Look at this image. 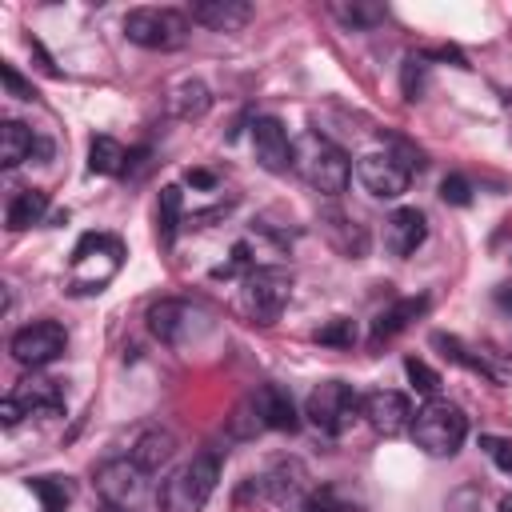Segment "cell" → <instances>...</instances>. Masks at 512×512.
I'll use <instances>...</instances> for the list:
<instances>
[{
    "instance_id": "obj_1",
    "label": "cell",
    "mask_w": 512,
    "mask_h": 512,
    "mask_svg": "<svg viewBox=\"0 0 512 512\" xmlns=\"http://www.w3.org/2000/svg\"><path fill=\"white\" fill-rule=\"evenodd\" d=\"M292 168L300 172V180H304L312 192H320V196H328V200H336V196L348 188V176H352L348 156H344L328 136H320V132H304V136L296 140Z\"/></svg>"
},
{
    "instance_id": "obj_2",
    "label": "cell",
    "mask_w": 512,
    "mask_h": 512,
    "mask_svg": "<svg viewBox=\"0 0 512 512\" xmlns=\"http://www.w3.org/2000/svg\"><path fill=\"white\" fill-rule=\"evenodd\" d=\"M220 480V452H196L188 464H180L156 492L160 512H204L208 496Z\"/></svg>"
},
{
    "instance_id": "obj_3",
    "label": "cell",
    "mask_w": 512,
    "mask_h": 512,
    "mask_svg": "<svg viewBox=\"0 0 512 512\" xmlns=\"http://www.w3.org/2000/svg\"><path fill=\"white\" fill-rule=\"evenodd\" d=\"M412 440H416V448H424L428 456H456L460 452V444H464V436H468V416L456 408V404H448V400H428L416 416H412Z\"/></svg>"
},
{
    "instance_id": "obj_4",
    "label": "cell",
    "mask_w": 512,
    "mask_h": 512,
    "mask_svg": "<svg viewBox=\"0 0 512 512\" xmlns=\"http://www.w3.org/2000/svg\"><path fill=\"white\" fill-rule=\"evenodd\" d=\"M124 264V244L108 232H88L72 248V292H100Z\"/></svg>"
},
{
    "instance_id": "obj_5",
    "label": "cell",
    "mask_w": 512,
    "mask_h": 512,
    "mask_svg": "<svg viewBox=\"0 0 512 512\" xmlns=\"http://www.w3.org/2000/svg\"><path fill=\"white\" fill-rule=\"evenodd\" d=\"M292 300V272L280 264H260L240 284V308L256 324H276Z\"/></svg>"
},
{
    "instance_id": "obj_6",
    "label": "cell",
    "mask_w": 512,
    "mask_h": 512,
    "mask_svg": "<svg viewBox=\"0 0 512 512\" xmlns=\"http://www.w3.org/2000/svg\"><path fill=\"white\" fill-rule=\"evenodd\" d=\"M360 404H364V396H356L352 384H344V380H320L308 392V400H304V416H308V424L316 432L340 436L360 416Z\"/></svg>"
},
{
    "instance_id": "obj_7",
    "label": "cell",
    "mask_w": 512,
    "mask_h": 512,
    "mask_svg": "<svg viewBox=\"0 0 512 512\" xmlns=\"http://www.w3.org/2000/svg\"><path fill=\"white\" fill-rule=\"evenodd\" d=\"M124 36L152 52H176L188 40V16L176 8H132L124 16Z\"/></svg>"
},
{
    "instance_id": "obj_8",
    "label": "cell",
    "mask_w": 512,
    "mask_h": 512,
    "mask_svg": "<svg viewBox=\"0 0 512 512\" xmlns=\"http://www.w3.org/2000/svg\"><path fill=\"white\" fill-rule=\"evenodd\" d=\"M100 500L108 504V512H136L148 500V472L124 456V460H104L92 476Z\"/></svg>"
},
{
    "instance_id": "obj_9",
    "label": "cell",
    "mask_w": 512,
    "mask_h": 512,
    "mask_svg": "<svg viewBox=\"0 0 512 512\" xmlns=\"http://www.w3.org/2000/svg\"><path fill=\"white\" fill-rule=\"evenodd\" d=\"M68 348V332L60 320H32L12 336V356L24 368H44Z\"/></svg>"
},
{
    "instance_id": "obj_10",
    "label": "cell",
    "mask_w": 512,
    "mask_h": 512,
    "mask_svg": "<svg viewBox=\"0 0 512 512\" xmlns=\"http://www.w3.org/2000/svg\"><path fill=\"white\" fill-rule=\"evenodd\" d=\"M356 176H360V184H364V192H372L376 200H396V196H404L408 192V180H412V172L384 148V152H364L360 160H356Z\"/></svg>"
},
{
    "instance_id": "obj_11",
    "label": "cell",
    "mask_w": 512,
    "mask_h": 512,
    "mask_svg": "<svg viewBox=\"0 0 512 512\" xmlns=\"http://www.w3.org/2000/svg\"><path fill=\"white\" fill-rule=\"evenodd\" d=\"M148 328L164 344H184L188 336H196L200 328H208V316L196 304H188V300H156L148 308Z\"/></svg>"
},
{
    "instance_id": "obj_12",
    "label": "cell",
    "mask_w": 512,
    "mask_h": 512,
    "mask_svg": "<svg viewBox=\"0 0 512 512\" xmlns=\"http://www.w3.org/2000/svg\"><path fill=\"white\" fill-rule=\"evenodd\" d=\"M252 152H256V160H260L264 172L284 176V172L292 168L296 144L288 140V128H284L276 116H256V120H252Z\"/></svg>"
},
{
    "instance_id": "obj_13",
    "label": "cell",
    "mask_w": 512,
    "mask_h": 512,
    "mask_svg": "<svg viewBox=\"0 0 512 512\" xmlns=\"http://www.w3.org/2000/svg\"><path fill=\"white\" fill-rule=\"evenodd\" d=\"M360 416L372 424V432H380V436H400V432H408L412 428V404H408V396L404 392H392V388H376V392H368L364 396V404H360Z\"/></svg>"
},
{
    "instance_id": "obj_14",
    "label": "cell",
    "mask_w": 512,
    "mask_h": 512,
    "mask_svg": "<svg viewBox=\"0 0 512 512\" xmlns=\"http://www.w3.org/2000/svg\"><path fill=\"white\" fill-rule=\"evenodd\" d=\"M428 240V220L420 208H396L388 220H384V248L400 260H408L420 244Z\"/></svg>"
},
{
    "instance_id": "obj_15",
    "label": "cell",
    "mask_w": 512,
    "mask_h": 512,
    "mask_svg": "<svg viewBox=\"0 0 512 512\" xmlns=\"http://www.w3.org/2000/svg\"><path fill=\"white\" fill-rule=\"evenodd\" d=\"M252 404H256V416L264 428H276V432H296L300 428V416H296V404H292V392L284 384H260L256 392H248Z\"/></svg>"
},
{
    "instance_id": "obj_16",
    "label": "cell",
    "mask_w": 512,
    "mask_h": 512,
    "mask_svg": "<svg viewBox=\"0 0 512 512\" xmlns=\"http://www.w3.org/2000/svg\"><path fill=\"white\" fill-rule=\"evenodd\" d=\"M8 396L20 404L24 416H52L64 408V388L52 376H24Z\"/></svg>"
},
{
    "instance_id": "obj_17",
    "label": "cell",
    "mask_w": 512,
    "mask_h": 512,
    "mask_svg": "<svg viewBox=\"0 0 512 512\" xmlns=\"http://www.w3.org/2000/svg\"><path fill=\"white\" fill-rule=\"evenodd\" d=\"M32 156H52V144L40 140L28 124L4 120V124H0V164H4V168H16V164H24V160H32Z\"/></svg>"
},
{
    "instance_id": "obj_18",
    "label": "cell",
    "mask_w": 512,
    "mask_h": 512,
    "mask_svg": "<svg viewBox=\"0 0 512 512\" xmlns=\"http://www.w3.org/2000/svg\"><path fill=\"white\" fill-rule=\"evenodd\" d=\"M320 228H324L328 244H332L340 256L360 260V256L368 252V232H364V224H356L348 212H340V208H324V212H320Z\"/></svg>"
},
{
    "instance_id": "obj_19",
    "label": "cell",
    "mask_w": 512,
    "mask_h": 512,
    "mask_svg": "<svg viewBox=\"0 0 512 512\" xmlns=\"http://www.w3.org/2000/svg\"><path fill=\"white\" fill-rule=\"evenodd\" d=\"M428 312V296H400V300H392L376 320H372V336H368V344L372 348H380V344H388L392 336H400L412 320H420Z\"/></svg>"
},
{
    "instance_id": "obj_20",
    "label": "cell",
    "mask_w": 512,
    "mask_h": 512,
    "mask_svg": "<svg viewBox=\"0 0 512 512\" xmlns=\"http://www.w3.org/2000/svg\"><path fill=\"white\" fill-rule=\"evenodd\" d=\"M188 16L204 28H212V32H236L252 20V4H244V0H200V4L188 8Z\"/></svg>"
},
{
    "instance_id": "obj_21",
    "label": "cell",
    "mask_w": 512,
    "mask_h": 512,
    "mask_svg": "<svg viewBox=\"0 0 512 512\" xmlns=\"http://www.w3.org/2000/svg\"><path fill=\"white\" fill-rule=\"evenodd\" d=\"M260 488L268 492V500H276V504H292V500L304 496V488H308V472H304L300 460H280L268 476H260Z\"/></svg>"
},
{
    "instance_id": "obj_22",
    "label": "cell",
    "mask_w": 512,
    "mask_h": 512,
    "mask_svg": "<svg viewBox=\"0 0 512 512\" xmlns=\"http://www.w3.org/2000/svg\"><path fill=\"white\" fill-rule=\"evenodd\" d=\"M148 476L152 472H160L172 456H176V436L168 432V428H148V432H140L136 436V444H132V452H128Z\"/></svg>"
},
{
    "instance_id": "obj_23",
    "label": "cell",
    "mask_w": 512,
    "mask_h": 512,
    "mask_svg": "<svg viewBox=\"0 0 512 512\" xmlns=\"http://www.w3.org/2000/svg\"><path fill=\"white\" fill-rule=\"evenodd\" d=\"M208 104H212V92H208L200 80H180V84H172L168 96H164V108H168L176 120H200V116L208 112Z\"/></svg>"
},
{
    "instance_id": "obj_24",
    "label": "cell",
    "mask_w": 512,
    "mask_h": 512,
    "mask_svg": "<svg viewBox=\"0 0 512 512\" xmlns=\"http://www.w3.org/2000/svg\"><path fill=\"white\" fill-rule=\"evenodd\" d=\"M132 164V152L112 136H92L88 144V172L96 176H124Z\"/></svg>"
},
{
    "instance_id": "obj_25",
    "label": "cell",
    "mask_w": 512,
    "mask_h": 512,
    "mask_svg": "<svg viewBox=\"0 0 512 512\" xmlns=\"http://www.w3.org/2000/svg\"><path fill=\"white\" fill-rule=\"evenodd\" d=\"M44 212H48V192H44V188H20V192L8 200L4 220H8V228H12V232H24V228L40 224V220H44Z\"/></svg>"
},
{
    "instance_id": "obj_26",
    "label": "cell",
    "mask_w": 512,
    "mask_h": 512,
    "mask_svg": "<svg viewBox=\"0 0 512 512\" xmlns=\"http://www.w3.org/2000/svg\"><path fill=\"white\" fill-rule=\"evenodd\" d=\"M180 208H184L180 188H176V184L160 188V204H156V236H160V244H164V248L176 240V228H180Z\"/></svg>"
},
{
    "instance_id": "obj_27",
    "label": "cell",
    "mask_w": 512,
    "mask_h": 512,
    "mask_svg": "<svg viewBox=\"0 0 512 512\" xmlns=\"http://www.w3.org/2000/svg\"><path fill=\"white\" fill-rule=\"evenodd\" d=\"M28 488L40 496V508L44 512H64L72 504V496H76V488H72L68 476H36V480H28Z\"/></svg>"
},
{
    "instance_id": "obj_28",
    "label": "cell",
    "mask_w": 512,
    "mask_h": 512,
    "mask_svg": "<svg viewBox=\"0 0 512 512\" xmlns=\"http://www.w3.org/2000/svg\"><path fill=\"white\" fill-rule=\"evenodd\" d=\"M332 16L340 20V24H348V28H376L384 16H388V8L384 4H368V0H352V4H332Z\"/></svg>"
},
{
    "instance_id": "obj_29",
    "label": "cell",
    "mask_w": 512,
    "mask_h": 512,
    "mask_svg": "<svg viewBox=\"0 0 512 512\" xmlns=\"http://www.w3.org/2000/svg\"><path fill=\"white\" fill-rule=\"evenodd\" d=\"M312 340L324 344V348H352V344H356V328H352L348 316H332L328 324H320V328L312 332Z\"/></svg>"
},
{
    "instance_id": "obj_30",
    "label": "cell",
    "mask_w": 512,
    "mask_h": 512,
    "mask_svg": "<svg viewBox=\"0 0 512 512\" xmlns=\"http://www.w3.org/2000/svg\"><path fill=\"white\" fill-rule=\"evenodd\" d=\"M404 372H408V380H412L416 392H424L428 400H436V392H440V372H432L420 356H408V360H404Z\"/></svg>"
},
{
    "instance_id": "obj_31",
    "label": "cell",
    "mask_w": 512,
    "mask_h": 512,
    "mask_svg": "<svg viewBox=\"0 0 512 512\" xmlns=\"http://www.w3.org/2000/svg\"><path fill=\"white\" fill-rule=\"evenodd\" d=\"M252 268H256V264H252V248L240 240V244H232V256H228V264L212 268V276H216V280H232L236 272H244V276H248Z\"/></svg>"
},
{
    "instance_id": "obj_32",
    "label": "cell",
    "mask_w": 512,
    "mask_h": 512,
    "mask_svg": "<svg viewBox=\"0 0 512 512\" xmlns=\"http://www.w3.org/2000/svg\"><path fill=\"white\" fill-rule=\"evenodd\" d=\"M228 428H232V436H256V432L264 428V424H260V416H256V404H252V396H244V400H240V408L232 412Z\"/></svg>"
},
{
    "instance_id": "obj_33",
    "label": "cell",
    "mask_w": 512,
    "mask_h": 512,
    "mask_svg": "<svg viewBox=\"0 0 512 512\" xmlns=\"http://www.w3.org/2000/svg\"><path fill=\"white\" fill-rule=\"evenodd\" d=\"M480 448L488 452V460H492L500 472L512 476V440H504V436H480Z\"/></svg>"
},
{
    "instance_id": "obj_34",
    "label": "cell",
    "mask_w": 512,
    "mask_h": 512,
    "mask_svg": "<svg viewBox=\"0 0 512 512\" xmlns=\"http://www.w3.org/2000/svg\"><path fill=\"white\" fill-rule=\"evenodd\" d=\"M424 92V56L404 60V100H420Z\"/></svg>"
},
{
    "instance_id": "obj_35",
    "label": "cell",
    "mask_w": 512,
    "mask_h": 512,
    "mask_svg": "<svg viewBox=\"0 0 512 512\" xmlns=\"http://www.w3.org/2000/svg\"><path fill=\"white\" fill-rule=\"evenodd\" d=\"M440 200L464 208V204H472V184H468L464 176H444V184H440Z\"/></svg>"
},
{
    "instance_id": "obj_36",
    "label": "cell",
    "mask_w": 512,
    "mask_h": 512,
    "mask_svg": "<svg viewBox=\"0 0 512 512\" xmlns=\"http://www.w3.org/2000/svg\"><path fill=\"white\" fill-rule=\"evenodd\" d=\"M444 512H480V488H476V484H468V488L452 492V496H448V504H444Z\"/></svg>"
},
{
    "instance_id": "obj_37",
    "label": "cell",
    "mask_w": 512,
    "mask_h": 512,
    "mask_svg": "<svg viewBox=\"0 0 512 512\" xmlns=\"http://www.w3.org/2000/svg\"><path fill=\"white\" fill-rule=\"evenodd\" d=\"M0 76H4V88H8V96H16V100H32L36 92H32V84L12 68V64H0Z\"/></svg>"
},
{
    "instance_id": "obj_38",
    "label": "cell",
    "mask_w": 512,
    "mask_h": 512,
    "mask_svg": "<svg viewBox=\"0 0 512 512\" xmlns=\"http://www.w3.org/2000/svg\"><path fill=\"white\" fill-rule=\"evenodd\" d=\"M20 420H24V412H20V404H16L12 396H4V400H0V424H4V428H16Z\"/></svg>"
},
{
    "instance_id": "obj_39",
    "label": "cell",
    "mask_w": 512,
    "mask_h": 512,
    "mask_svg": "<svg viewBox=\"0 0 512 512\" xmlns=\"http://www.w3.org/2000/svg\"><path fill=\"white\" fill-rule=\"evenodd\" d=\"M188 184H192V188H212V184H216V176H212V172H204V168H188Z\"/></svg>"
},
{
    "instance_id": "obj_40",
    "label": "cell",
    "mask_w": 512,
    "mask_h": 512,
    "mask_svg": "<svg viewBox=\"0 0 512 512\" xmlns=\"http://www.w3.org/2000/svg\"><path fill=\"white\" fill-rule=\"evenodd\" d=\"M496 304L512 312V284H500V288H496Z\"/></svg>"
},
{
    "instance_id": "obj_41",
    "label": "cell",
    "mask_w": 512,
    "mask_h": 512,
    "mask_svg": "<svg viewBox=\"0 0 512 512\" xmlns=\"http://www.w3.org/2000/svg\"><path fill=\"white\" fill-rule=\"evenodd\" d=\"M304 512H336V508H332V504H320V500H312Z\"/></svg>"
},
{
    "instance_id": "obj_42",
    "label": "cell",
    "mask_w": 512,
    "mask_h": 512,
    "mask_svg": "<svg viewBox=\"0 0 512 512\" xmlns=\"http://www.w3.org/2000/svg\"><path fill=\"white\" fill-rule=\"evenodd\" d=\"M500 512H512V496H504V500H500Z\"/></svg>"
}]
</instances>
